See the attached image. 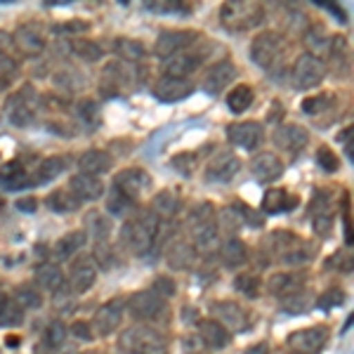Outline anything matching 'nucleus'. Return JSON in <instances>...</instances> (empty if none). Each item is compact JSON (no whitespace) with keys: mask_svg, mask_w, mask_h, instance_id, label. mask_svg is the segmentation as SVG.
I'll return each mask as SVG.
<instances>
[{"mask_svg":"<svg viewBox=\"0 0 354 354\" xmlns=\"http://www.w3.org/2000/svg\"><path fill=\"white\" fill-rule=\"evenodd\" d=\"M113 187H116L118 192L128 194L130 198H135L137 201V196L151 187V177L147 170H142V168H125L113 177Z\"/></svg>","mask_w":354,"mask_h":354,"instance_id":"obj_14","label":"nucleus"},{"mask_svg":"<svg viewBox=\"0 0 354 354\" xmlns=\"http://www.w3.org/2000/svg\"><path fill=\"white\" fill-rule=\"evenodd\" d=\"M111 165H113L111 156L106 151H100V149H90L78 158V168H81V173L95 175V177H102L104 173H109Z\"/></svg>","mask_w":354,"mask_h":354,"instance_id":"obj_25","label":"nucleus"},{"mask_svg":"<svg viewBox=\"0 0 354 354\" xmlns=\"http://www.w3.org/2000/svg\"><path fill=\"white\" fill-rule=\"evenodd\" d=\"M326 76V68H324L322 59L314 55H300L295 59V66H293V83L295 88L300 90H312L317 88L319 83L324 81Z\"/></svg>","mask_w":354,"mask_h":354,"instance_id":"obj_7","label":"nucleus"},{"mask_svg":"<svg viewBox=\"0 0 354 354\" xmlns=\"http://www.w3.org/2000/svg\"><path fill=\"white\" fill-rule=\"evenodd\" d=\"M153 293L156 295H161V298L165 300V298H170V295H175V283L170 281L168 277H158L156 281H153Z\"/></svg>","mask_w":354,"mask_h":354,"instance_id":"obj_52","label":"nucleus"},{"mask_svg":"<svg viewBox=\"0 0 354 354\" xmlns=\"http://www.w3.org/2000/svg\"><path fill=\"white\" fill-rule=\"evenodd\" d=\"M33 279H36L38 286H41L43 290H50V293H57L59 288H64V281H66L64 272H62L57 265H50V262L38 265Z\"/></svg>","mask_w":354,"mask_h":354,"instance_id":"obj_30","label":"nucleus"},{"mask_svg":"<svg viewBox=\"0 0 354 354\" xmlns=\"http://www.w3.org/2000/svg\"><path fill=\"white\" fill-rule=\"evenodd\" d=\"M272 142L279 147V149L295 153V151H300L302 147L307 145V142H310V135H307V130L300 128V125L283 123V125H279V128L272 133Z\"/></svg>","mask_w":354,"mask_h":354,"instance_id":"obj_17","label":"nucleus"},{"mask_svg":"<svg viewBox=\"0 0 354 354\" xmlns=\"http://www.w3.org/2000/svg\"><path fill=\"white\" fill-rule=\"evenodd\" d=\"M128 310L140 322H151V319L161 317L165 312V300L153 293V290H140V293L130 295Z\"/></svg>","mask_w":354,"mask_h":354,"instance_id":"obj_9","label":"nucleus"},{"mask_svg":"<svg viewBox=\"0 0 354 354\" xmlns=\"http://www.w3.org/2000/svg\"><path fill=\"white\" fill-rule=\"evenodd\" d=\"M270 250L283 265H302V262L312 260L314 253H317L312 243H305L290 232H274L270 236Z\"/></svg>","mask_w":354,"mask_h":354,"instance_id":"obj_2","label":"nucleus"},{"mask_svg":"<svg viewBox=\"0 0 354 354\" xmlns=\"http://www.w3.org/2000/svg\"><path fill=\"white\" fill-rule=\"evenodd\" d=\"M260 286H262V281L255 274H250V272H245V274H239L236 279H234V288L239 290V293H243L245 298H258L260 295Z\"/></svg>","mask_w":354,"mask_h":354,"instance_id":"obj_42","label":"nucleus"},{"mask_svg":"<svg viewBox=\"0 0 354 354\" xmlns=\"http://www.w3.org/2000/svg\"><path fill=\"white\" fill-rule=\"evenodd\" d=\"M245 354H270V347H267L265 342H258V345H253L250 350H245Z\"/></svg>","mask_w":354,"mask_h":354,"instance_id":"obj_58","label":"nucleus"},{"mask_svg":"<svg viewBox=\"0 0 354 354\" xmlns=\"http://www.w3.org/2000/svg\"><path fill=\"white\" fill-rule=\"evenodd\" d=\"M203 57L201 55H194V53H180V55H173L165 59L163 64V76H170V78H185L189 73L196 71L201 66Z\"/></svg>","mask_w":354,"mask_h":354,"instance_id":"obj_23","label":"nucleus"},{"mask_svg":"<svg viewBox=\"0 0 354 354\" xmlns=\"http://www.w3.org/2000/svg\"><path fill=\"white\" fill-rule=\"evenodd\" d=\"M250 170H253V177L258 182L270 185V182H277L283 175V163L274 153H258L250 163Z\"/></svg>","mask_w":354,"mask_h":354,"instance_id":"obj_22","label":"nucleus"},{"mask_svg":"<svg viewBox=\"0 0 354 354\" xmlns=\"http://www.w3.org/2000/svg\"><path fill=\"white\" fill-rule=\"evenodd\" d=\"M220 258L227 267H239L248 258V248H245V243L239 241V239H230V241L220 248Z\"/></svg>","mask_w":354,"mask_h":354,"instance_id":"obj_35","label":"nucleus"},{"mask_svg":"<svg viewBox=\"0 0 354 354\" xmlns=\"http://www.w3.org/2000/svg\"><path fill=\"white\" fill-rule=\"evenodd\" d=\"M192 232V239H194V245L203 253H210L220 245V236H218V225L215 220L210 222H203V225H196V227H189Z\"/></svg>","mask_w":354,"mask_h":354,"instance_id":"obj_29","label":"nucleus"},{"mask_svg":"<svg viewBox=\"0 0 354 354\" xmlns=\"http://www.w3.org/2000/svg\"><path fill=\"white\" fill-rule=\"evenodd\" d=\"M239 170H241V161L230 151H220L210 158L208 165H205V180L208 182H230L236 177Z\"/></svg>","mask_w":354,"mask_h":354,"instance_id":"obj_13","label":"nucleus"},{"mask_svg":"<svg viewBox=\"0 0 354 354\" xmlns=\"http://www.w3.org/2000/svg\"><path fill=\"white\" fill-rule=\"evenodd\" d=\"M68 192H71L81 203L83 201H97L100 196H104V182H102V177L78 173L68 180Z\"/></svg>","mask_w":354,"mask_h":354,"instance_id":"obj_18","label":"nucleus"},{"mask_svg":"<svg viewBox=\"0 0 354 354\" xmlns=\"http://www.w3.org/2000/svg\"><path fill=\"white\" fill-rule=\"evenodd\" d=\"M83 31H90V24L81 19H71V21H64V24L55 26V33H83Z\"/></svg>","mask_w":354,"mask_h":354,"instance_id":"obj_51","label":"nucleus"},{"mask_svg":"<svg viewBox=\"0 0 354 354\" xmlns=\"http://www.w3.org/2000/svg\"><path fill=\"white\" fill-rule=\"evenodd\" d=\"M121 350L130 354H165L168 345L165 338L158 333L156 328L149 326H130L128 330L121 333Z\"/></svg>","mask_w":354,"mask_h":354,"instance_id":"obj_4","label":"nucleus"},{"mask_svg":"<svg viewBox=\"0 0 354 354\" xmlns=\"http://www.w3.org/2000/svg\"><path fill=\"white\" fill-rule=\"evenodd\" d=\"M210 220H215L213 203H198L196 208L189 213V218H187V225L196 227V225H203V222H210Z\"/></svg>","mask_w":354,"mask_h":354,"instance_id":"obj_46","label":"nucleus"},{"mask_svg":"<svg viewBox=\"0 0 354 354\" xmlns=\"http://www.w3.org/2000/svg\"><path fill=\"white\" fill-rule=\"evenodd\" d=\"M78 116H81L88 125H93L95 116H97V104H95V102H90V100L81 102V104H78Z\"/></svg>","mask_w":354,"mask_h":354,"instance_id":"obj_54","label":"nucleus"},{"mask_svg":"<svg viewBox=\"0 0 354 354\" xmlns=\"http://www.w3.org/2000/svg\"><path fill=\"white\" fill-rule=\"evenodd\" d=\"M317 163L322 165L326 173H335V170L340 168V158L335 156L333 151L328 149V147H319V151H317Z\"/></svg>","mask_w":354,"mask_h":354,"instance_id":"obj_48","label":"nucleus"},{"mask_svg":"<svg viewBox=\"0 0 354 354\" xmlns=\"http://www.w3.org/2000/svg\"><path fill=\"white\" fill-rule=\"evenodd\" d=\"M220 19L225 28L230 31H248V28L258 26L265 19V10L260 3H245V0H234L225 3L220 10Z\"/></svg>","mask_w":354,"mask_h":354,"instance_id":"obj_3","label":"nucleus"},{"mask_svg":"<svg viewBox=\"0 0 354 354\" xmlns=\"http://www.w3.org/2000/svg\"><path fill=\"white\" fill-rule=\"evenodd\" d=\"M15 205H17V210H19V213H36L38 201L33 196H24V198H19Z\"/></svg>","mask_w":354,"mask_h":354,"instance_id":"obj_57","label":"nucleus"},{"mask_svg":"<svg viewBox=\"0 0 354 354\" xmlns=\"http://www.w3.org/2000/svg\"><path fill=\"white\" fill-rule=\"evenodd\" d=\"M253 100H255V93L250 85H236L230 93V97H227V106H230L234 113H243L253 104Z\"/></svg>","mask_w":354,"mask_h":354,"instance_id":"obj_36","label":"nucleus"},{"mask_svg":"<svg viewBox=\"0 0 354 354\" xmlns=\"http://www.w3.org/2000/svg\"><path fill=\"white\" fill-rule=\"evenodd\" d=\"M15 298L21 310H36V307H41V302H43L38 288H31V286H19L15 290Z\"/></svg>","mask_w":354,"mask_h":354,"instance_id":"obj_44","label":"nucleus"},{"mask_svg":"<svg viewBox=\"0 0 354 354\" xmlns=\"http://www.w3.org/2000/svg\"><path fill=\"white\" fill-rule=\"evenodd\" d=\"M85 243H88V234H85L83 230L68 232L55 243V255L59 260H68V258H73L76 253H81V248Z\"/></svg>","mask_w":354,"mask_h":354,"instance_id":"obj_31","label":"nucleus"},{"mask_svg":"<svg viewBox=\"0 0 354 354\" xmlns=\"http://www.w3.org/2000/svg\"><path fill=\"white\" fill-rule=\"evenodd\" d=\"M222 225H225V227H232V230L241 227V225H243L241 210H236V208H225V213H222Z\"/></svg>","mask_w":354,"mask_h":354,"instance_id":"obj_53","label":"nucleus"},{"mask_svg":"<svg viewBox=\"0 0 354 354\" xmlns=\"http://www.w3.org/2000/svg\"><path fill=\"white\" fill-rule=\"evenodd\" d=\"M312 222H314V230H317V234H322V236H328L330 230H333V213H330L328 203L322 205V208H314Z\"/></svg>","mask_w":354,"mask_h":354,"instance_id":"obj_45","label":"nucleus"},{"mask_svg":"<svg viewBox=\"0 0 354 354\" xmlns=\"http://www.w3.org/2000/svg\"><path fill=\"white\" fill-rule=\"evenodd\" d=\"M234 76H236V66H234L232 62H227V59L218 62V64H213L208 71H205L203 90L208 95H220L222 90L234 81Z\"/></svg>","mask_w":354,"mask_h":354,"instance_id":"obj_20","label":"nucleus"},{"mask_svg":"<svg viewBox=\"0 0 354 354\" xmlns=\"http://www.w3.org/2000/svg\"><path fill=\"white\" fill-rule=\"evenodd\" d=\"M283 53H286V41H283V36L277 31H262L253 38V43H250V59L258 66L267 68V71L277 68Z\"/></svg>","mask_w":354,"mask_h":354,"instance_id":"obj_5","label":"nucleus"},{"mask_svg":"<svg viewBox=\"0 0 354 354\" xmlns=\"http://www.w3.org/2000/svg\"><path fill=\"white\" fill-rule=\"evenodd\" d=\"M330 104H333V97H330V95L305 97V100H302V111H305L307 116H319V113L330 109Z\"/></svg>","mask_w":354,"mask_h":354,"instance_id":"obj_43","label":"nucleus"},{"mask_svg":"<svg viewBox=\"0 0 354 354\" xmlns=\"http://www.w3.org/2000/svg\"><path fill=\"white\" fill-rule=\"evenodd\" d=\"M194 90V85L187 78H170L163 76L161 81H156L153 85V95L161 102H180L185 97H189Z\"/></svg>","mask_w":354,"mask_h":354,"instance_id":"obj_21","label":"nucleus"},{"mask_svg":"<svg viewBox=\"0 0 354 354\" xmlns=\"http://www.w3.org/2000/svg\"><path fill=\"white\" fill-rule=\"evenodd\" d=\"M198 33L189 31V28H168V31H161L156 38V55L168 59L173 55L185 53L189 45L196 43Z\"/></svg>","mask_w":354,"mask_h":354,"instance_id":"obj_8","label":"nucleus"},{"mask_svg":"<svg viewBox=\"0 0 354 354\" xmlns=\"http://www.w3.org/2000/svg\"><path fill=\"white\" fill-rule=\"evenodd\" d=\"M298 205V196H290L286 189H279V187H272V189L265 192L262 196V210L270 215H279L283 210H290Z\"/></svg>","mask_w":354,"mask_h":354,"instance_id":"obj_26","label":"nucleus"},{"mask_svg":"<svg viewBox=\"0 0 354 354\" xmlns=\"http://www.w3.org/2000/svg\"><path fill=\"white\" fill-rule=\"evenodd\" d=\"M85 230L97 239V243H104L111 236V220L100 210H90L85 215Z\"/></svg>","mask_w":354,"mask_h":354,"instance_id":"obj_34","label":"nucleus"},{"mask_svg":"<svg viewBox=\"0 0 354 354\" xmlns=\"http://www.w3.org/2000/svg\"><path fill=\"white\" fill-rule=\"evenodd\" d=\"M81 354H97V352H81Z\"/></svg>","mask_w":354,"mask_h":354,"instance_id":"obj_61","label":"nucleus"},{"mask_svg":"<svg viewBox=\"0 0 354 354\" xmlns=\"http://www.w3.org/2000/svg\"><path fill=\"white\" fill-rule=\"evenodd\" d=\"M328 340V328L326 326H312V328H300L295 333H290L286 342L290 350L300 354H314L319 352Z\"/></svg>","mask_w":354,"mask_h":354,"instance_id":"obj_10","label":"nucleus"},{"mask_svg":"<svg viewBox=\"0 0 354 354\" xmlns=\"http://www.w3.org/2000/svg\"><path fill=\"white\" fill-rule=\"evenodd\" d=\"M123 319V302L121 300H109L95 312V319L90 326L95 328L97 335H111L118 328Z\"/></svg>","mask_w":354,"mask_h":354,"instance_id":"obj_16","label":"nucleus"},{"mask_svg":"<svg viewBox=\"0 0 354 354\" xmlns=\"http://www.w3.org/2000/svg\"><path fill=\"white\" fill-rule=\"evenodd\" d=\"M66 340V328L62 322H53L45 330V342H48V347H62V342Z\"/></svg>","mask_w":354,"mask_h":354,"instance_id":"obj_49","label":"nucleus"},{"mask_svg":"<svg viewBox=\"0 0 354 354\" xmlns=\"http://www.w3.org/2000/svg\"><path fill=\"white\" fill-rule=\"evenodd\" d=\"M64 170H66V158L64 156H48L38 163V170H36L33 182H36V185H48V182L57 180Z\"/></svg>","mask_w":354,"mask_h":354,"instance_id":"obj_32","label":"nucleus"},{"mask_svg":"<svg viewBox=\"0 0 354 354\" xmlns=\"http://www.w3.org/2000/svg\"><path fill=\"white\" fill-rule=\"evenodd\" d=\"M97 279V262L93 255H81L73 260L71 272H68V288L73 293H88Z\"/></svg>","mask_w":354,"mask_h":354,"instance_id":"obj_12","label":"nucleus"},{"mask_svg":"<svg viewBox=\"0 0 354 354\" xmlns=\"http://www.w3.org/2000/svg\"><path fill=\"white\" fill-rule=\"evenodd\" d=\"M133 208H135V198H130L128 194L118 192L116 187H113V192L106 196V210H109L111 215H125Z\"/></svg>","mask_w":354,"mask_h":354,"instance_id":"obj_41","label":"nucleus"},{"mask_svg":"<svg viewBox=\"0 0 354 354\" xmlns=\"http://www.w3.org/2000/svg\"><path fill=\"white\" fill-rule=\"evenodd\" d=\"M10 41H12V36H10V33H5V31H0V55H3V50L10 45Z\"/></svg>","mask_w":354,"mask_h":354,"instance_id":"obj_60","label":"nucleus"},{"mask_svg":"<svg viewBox=\"0 0 354 354\" xmlns=\"http://www.w3.org/2000/svg\"><path fill=\"white\" fill-rule=\"evenodd\" d=\"M68 48H71V53L76 57H81L83 62H100L104 57V48L93 41H73Z\"/></svg>","mask_w":354,"mask_h":354,"instance_id":"obj_40","label":"nucleus"},{"mask_svg":"<svg viewBox=\"0 0 354 354\" xmlns=\"http://www.w3.org/2000/svg\"><path fill=\"white\" fill-rule=\"evenodd\" d=\"M210 312H213L215 322L222 324L227 330H245L248 328V314H245L236 302H213L210 305Z\"/></svg>","mask_w":354,"mask_h":354,"instance_id":"obj_15","label":"nucleus"},{"mask_svg":"<svg viewBox=\"0 0 354 354\" xmlns=\"http://www.w3.org/2000/svg\"><path fill=\"white\" fill-rule=\"evenodd\" d=\"M165 262H168L173 270H189L196 262V248L187 241H175L165 253Z\"/></svg>","mask_w":354,"mask_h":354,"instance_id":"obj_28","label":"nucleus"},{"mask_svg":"<svg viewBox=\"0 0 354 354\" xmlns=\"http://www.w3.org/2000/svg\"><path fill=\"white\" fill-rule=\"evenodd\" d=\"M71 333L76 335V338H83V340H90L93 338V328H90L88 322H76L71 326Z\"/></svg>","mask_w":354,"mask_h":354,"instance_id":"obj_55","label":"nucleus"},{"mask_svg":"<svg viewBox=\"0 0 354 354\" xmlns=\"http://www.w3.org/2000/svg\"><path fill=\"white\" fill-rule=\"evenodd\" d=\"M158 225L161 220L151 213V210H145L142 215H137L135 220H128L121 230V239L123 243L133 250L135 255H147L153 245V239L158 234Z\"/></svg>","mask_w":354,"mask_h":354,"instance_id":"obj_1","label":"nucleus"},{"mask_svg":"<svg viewBox=\"0 0 354 354\" xmlns=\"http://www.w3.org/2000/svg\"><path fill=\"white\" fill-rule=\"evenodd\" d=\"M198 333H201V340L205 342V347H210V350H222V347H227V342H230V330L215 322V319H203V322L198 324Z\"/></svg>","mask_w":354,"mask_h":354,"instance_id":"obj_27","label":"nucleus"},{"mask_svg":"<svg viewBox=\"0 0 354 354\" xmlns=\"http://www.w3.org/2000/svg\"><path fill=\"white\" fill-rule=\"evenodd\" d=\"M8 310H10V298L3 293V290H0V317H5Z\"/></svg>","mask_w":354,"mask_h":354,"instance_id":"obj_59","label":"nucleus"},{"mask_svg":"<svg viewBox=\"0 0 354 354\" xmlns=\"http://www.w3.org/2000/svg\"><path fill=\"white\" fill-rule=\"evenodd\" d=\"M182 208V198L180 194L173 189H163L153 196L151 201V213L156 215L158 220H173Z\"/></svg>","mask_w":354,"mask_h":354,"instance_id":"obj_24","label":"nucleus"},{"mask_svg":"<svg viewBox=\"0 0 354 354\" xmlns=\"http://www.w3.org/2000/svg\"><path fill=\"white\" fill-rule=\"evenodd\" d=\"M113 50L121 57V62H128V64L130 62H140L145 57V45L140 41H133V38H116Z\"/></svg>","mask_w":354,"mask_h":354,"instance_id":"obj_37","label":"nucleus"},{"mask_svg":"<svg viewBox=\"0 0 354 354\" xmlns=\"http://www.w3.org/2000/svg\"><path fill=\"white\" fill-rule=\"evenodd\" d=\"M48 205L55 210V213H73V210L81 208V201L73 196L71 192H53L48 196Z\"/></svg>","mask_w":354,"mask_h":354,"instance_id":"obj_39","label":"nucleus"},{"mask_svg":"<svg viewBox=\"0 0 354 354\" xmlns=\"http://www.w3.org/2000/svg\"><path fill=\"white\" fill-rule=\"evenodd\" d=\"M298 283H300V279L295 277V274L281 272V274H274V277H270L267 288H270V293H274V295H288V293H293V290H300Z\"/></svg>","mask_w":354,"mask_h":354,"instance_id":"obj_38","label":"nucleus"},{"mask_svg":"<svg viewBox=\"0 0 354 354\" xmlns=\"http://www.w3.org/2000/svg\"><path fill=\"white\" fill-rule=\"evenodd\" d=\"M0 182H3L8 189H21V187L31 185L24 165H21L19 161H10V163H5L3 168H0Z\"/></svg>","mask_w":354,"mask_h":354,"instance_id":"obj_33","label":"nucleus"},{"mask_svg":"<svg viewBox=\"0 0 354 354\" xmlns=\"http://www.w3.org/2000/svg\"><path fill=\"white\" fill-rule=\"evenodd\" d=\"M151 10H156V12H187V5L182 3H161V5H149Z\"/></svg>","mask_w":354,"mask_h":354,"instance_id":"obj_56","label":"nucleus"},{"mask_svg":"<svg viewBox=\"0 0 354 354\" xmlns=\"http://www.w3.org/2000/svg\"><path fill=\"white\" fill-rule=\"evenodd\" d=\"M307 307H310V298H307L302 290H293V293L283 295V310L286 312L298 314V312H305Z\"/></svg>","mask_w":354,"mask_h":354,"instance_id":"obj_47","label":"nucleus"},{"mask_svg":"<svg viewBox=\"0 0 354 354\" xmlns=\"http://www.w3.org/2000/svg\"><path fill=\"white\" fill-rule=\"evenodd\" d=\"M227 140L232 142V145L241 147V149H258L260 142L265 140V130H262V125L258 121H241V123H232L230 128H227Z\"/></svg>","mask_w":354,"mask_h":354,"instance_id":"obj_11","label":"nucleus"},{"mask_svg":"<svg viewBox=\"0 0 354 354\" xmlns=\"http://www.w3.org/2000/svg\"><path fill=\"white\" fill-rule=\"evenodd\" d=\"M12 43L19 48L21 55H28V57H36L45 50V36H43V31L38 24L19 26L12 36Z\"/></svg>","mask_w":354,"mask_h":354,"instance_id":"obj_19","label":"nucleus"},{"mask_svg":"<svg viewBox=\"0 0 354 354\" xmlns=\"http://www.w3.org/2000/svg\"><path fill=\"white\" fill-rule=\"evenodd\" d=\"M342 302H345V293H342L340 288H330L328 293H324L322 298H319V307H322V310H328V307L342 305Z\"/></svg>","mask_w":354,"mask_h":354,"instance_id":"obj_50","label":"nucleus"},{"mask_svg":"<svg viewBox=\"0 0 354 354\" xmlns=\"http://www.w3.org/2000/svg\"><path fill=\"white\" fill-rule=\"evenodd\" d=\"M36 104H38V93L33 90V85H24L19 93H15L8 100V118L15 125H28L36 118Z\"/></svg>","mask_w":354,"mask_h":354,"instance_id":"obj_6","label":"nucleus"}]
</instances>
